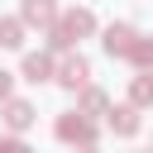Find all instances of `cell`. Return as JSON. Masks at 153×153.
Instances as JSON below:
<instances>
[{
  "mask_svg": "<svg viewBox=\"0 0 153 153\" xmlns=\"http://www.w3.org/2000/svg\"><path fill=\"white\" fill-rule=\"evenodd\" d=\"M57 139H67V143H96V129L81 115H62L57 120Z\"/></svg>",
  "mask_w": 153,
  "mask_h": 153,
  "instance_id": "1",
  "label": "cell"
},
{
  "mask_svg": "<svg viewBox=\"0 0 153 153\" xmlns=\"http://www.w3.org/2000/svg\"><path fill=\"white\" fill-rule=\"evenodd\" d=\"M105 48H110V53H120V57H134V29H124V24H120V29H110V33H105Z\"/></svg>",
  "mask_w": 153,
  "mask_h": 153,
  "instance_id": "2",
  "label": "cell"
},
{
  "mask_svg": "<svg viewBox=\"0 0 153 153\" xmlns=\"http://www.w3.org/2000/svg\"><path fill=\"white\" fill-rule=\"evenodd\" d=\"M86 76H91V67H86L81 57H72V62H62V76H57V81L76 91V86H86Z\"/></svg>",
  "mask_w": 153,
  "mask_h": 153,
  "instance_id": "3",
  "label": "cell"
},
{
  "mask_svg": "<svg viewBox=\"0 0 153 153\" xmlns=\"http://www.w3.org/2000/svg\"><path fill=\"white\" fill-rule=\"evenodd\" d=\"M24 76H29V81H43V76H53V57H43V53L24 57Z\"/></svg>",
  "mask_w": 153,
  "mask_h": 153,
  "instance_id": "4",
  "label": "cell"
},
{
  "mask_svg": "<svg viewBox=\"0 0 153 153\" xmlns=\"http://www.w3.org/2000/svg\"><path fill=\"white\" fill-rule=\"evenodd\" d=\"M62 29H67V33H91V29H96V19H91L86 10H67V19H62Z\"/></svg>",
  "mask_w": 153,
  "mask_h": 153,
  "instance_id": "5",
  "label": "cell"
},
{
  "mask_svg": "<svg viewBox=\"0 0 153 153\" xmlns=\"http://www.w3.org/2000/svg\"><path fill=\"white\" fill-rule=\"evenodd\" d=\"M110 124H115L120 134H134V129H139V115H134V105H120V110H110Z\"/></svg>",
  "mask_w": 153,
  "mask_h": 153,
  "instance_id": "6",
  "label": "cell"
},
{
  "mask_svg": "<svg viewBox=\"0 0 153 153\" xmlns=\"http://www.w3.org/2000/svg\"><path fill=\"white\" fill-rule=\"evenodd\" d=\"M24 19L29 24H53V0H29L24 5Z\"/></svg>",
  "mask_w": 153,
  "mask_h": 153,
  "instance_id": "7",
  "label": "cell"
},
{
  "mask_svg": "<svg viewBox=\"0 0 153 153\" xmlns=\"http://www.w3.org/2000/svg\"><path fill=\"white\" fill-rule=\"evenodd\" d=\"M0 43H5V48H19V43H24V24H19V19H0Z\"/></svg>",
  "mask_w": 153,
  "mask_h": 153,
  "instance_id": "8",
  "label": "cell"
},
{
  "mask_svg": "<svg viewBox=\"0 0 153 153\" xmlns=\"http://www.w3.org/2000/svg\"><path fill=\"white\" fill-rule=\"evenodd\" d=\"M5 120H10V124H14V129H24V124H29V120H33V110H29V105H24V100H10V110H5Z\"/></svg>",
  "mask_w": 153,
  "mask_h": 153,
  "instance_id": "9",
  "label": "cell"
},
{
  "mask_svg": "<svg viewBox=\"0 0 153 153\" xmlns=\"http://www.w3.org/2000/svg\"><path fill=\"white\" fill-rule=\"evenodd\" d=\"M134 57L139 62H153V43H134Z\"/></svg>",
  "mask_w": 153,
  "mask_h": 153,
  "instance_id": "10",
  "label": "cell"
},
{
  "mask_svg": "<svg viewBox=\"0 0 153 153\" xmlns=\"http://www.w3.org/2000/svg\"><path fill=\"white\" fill-rule=\"evenodd\" d=\"M10 96V72H0V100Z\"/></svg>",
  "mask_w": 153,
  "mask_h": 153,
  "instance_id": "11",
  "label": "cell"
}]
</instances>
